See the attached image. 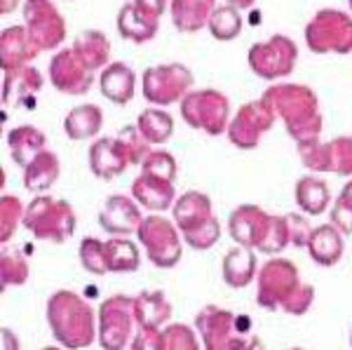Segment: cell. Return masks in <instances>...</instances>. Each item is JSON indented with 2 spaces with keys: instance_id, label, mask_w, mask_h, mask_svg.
<instances>
[{
  "instance_id": "cell-1",
  "label": "cell",
  "mask_w": 352,
  "mask_h": 350,
  "mask_svg": "<svg viewBox=\"0 0 352 350\" xmlns=\"http://www.w3.org/2000/svg\"><path fill=\"white\" fill-rule=\"evenodd\" d=\"M174 217L186 242L195 250H209L219 240V223L212 217V205L207 195L195 193V190L181 195L176 200Z\"/></svg>"
},
{
  "instance_id": "cell-2",
  "label": "cell",
  "mask_w": 352,
  "mask_h": 350,
  "mask_svg": "<svg viewBox=\"0 0 352 350\" xmlns=\"http://www.w3.org/2000/svg\"><path fill=\"white\" fill-rule=\"evenodd\" d=\"M305 43L315 54H350L352 17L340 10H320L305 26Z\"/></svg>"
},
{
  "instance_id": "cell-3",
  "label": "cell",
  "mask_w": 352,
  "mask_h": 350,
  "mask_svg": "<svg viewBox=\"0 0 352 350\" xmlns=\"http://www.w3.org/2000/svg\"><path fill=\"white\" fill-rule=\"evenodd\" d=\"M252 71L263 80H277L294 71L298 61V47L287 36H272L249 47L247 56Z\"/></svg>"
},
{
  "instance_id": "cell-4",
  "label": "cell",
  "mask_w": 352,
  "mask_h": 350,
  "mask_svg": "<svg viewBox=\"0 0 352 350\" xmlns=\"http://www.w3.org/2000/svg\"><path fill=\"white\" fill-rule=\"evenodd\" d=\"M141 83H144V97L151 104L169 106L188 94L192 85V73L184 64L151 66V69H146Z\"/></svg>"
},
{
  "instance_id": "cell-5",
  "label": "cell",
  "mask_w": 352,
  "mask_h": 350,
  "mask_svg": "<svg viewBox=\"0 0 352 350\" xmlns=\"http://www.w3.org/2000/svg\"><path fill=\"white\" fill-rule=\"evenodd\" d=\"M181 113L190 127L204 129L207 134H221L228 122V99L217 89L188 92L181 104Z\"/></svg>"
},
{
  "instance_id": "cell-6",
  "label": "cell",
  "mask_w": 352,
  "mask_h": 350,
  "mask_svg": "<svg viewBox=\"0 0 352 350\" xmlns=\"http://www.w3.org/2000/svg\"><path fill=\"white\" fill-rule=\"evenodd\" d=\"M26 31L38 50H54L66 36V21L50 0H28L24 5Z\"/></svg>"
},
{
  "instance_id": "cell-7",
  "label": "cell",
  "mask_w": 352,
  "mask_h": 350,
  "mask_svg": "<svg viewBox=\"0 0 352 350\" xmlns=\"http://www.w3.org/2000/svg\"><path fill=\"white\" fill-rule=\"evenodd\" d=\"M136 233H139V238L144 240L148 259L155 263V266L172 268L179 263V259H181L179 233H176V228L167 221V219H160V217L144 219Z\"/></svg>"
},
{
  "instance_id": "cell-8",
  "label": "cell",
  "mask_w": 352,
  "mask_h": 350,
  "mask_svg": "<svg viewBox=\"0 0 352 350\" xmlns=\"http://www.w3.org/2000/svg\"><path fill=\"white\" fill-rule=\"evenodd\" d=\"M47 219H50V226H47L45 238H50L54 242H64L68 235L73 233V228H76V217H73L71 207H68L64 200H52V197H38L26 210L24 226L36 230L38 226L45 223Z\"/></svg>"
},
{
  "instance_id": "cell-9",
  "label": "cell",
  "mask_w": 352,
  "mask_h": 350,
  "mask_svg": "<svg viewBox=\"0 0 352 350\" xmlns=\"http://www.w3.org/2000/svg\"><path fill=\"white\" fill-rule=\"evenodd\" d=\"M50 80L64 94H85L89 92L94 80V71L71 50H61L52 56L50 64Z\"/></svg>"
},
{
  "instance_id": "cell-10",
  "label": "cell",
  "mask_w": 352,
  "mask_h": 350,
  "mask_svg": "<svg viewBox=\"0 0 352 350\" xmlns=\"http://www.w3.org/2000/svg\"><path fill=\"white\" fill-rule=\"evenodd\" d=\"M272 120H275V113L263 99L244 104L230 125L232 144H237L240 149H256L258 134L265 132L272 125Z\"/></svg>"
},
{
  "instance_id": "cell-11",
  "label": "cell",
  "mask_w": 352,
  "mask_h": 350,
  "mask_svg": "<svg viewBox=\"0 0 352 350\" xmlns=\"http://www.w3.org/2000/svg\"><path fill=\"white\" fill-rule=\"evenodd\" d=\"M162 12L144 5L141 0H132V3L122 5L118 12V33L124 41L132 43H148L155 38L157 26H160Z\"/></svg>"
},
{
  "instance_id": "cell-12",
  "label": "cell",
  "mask_w": 352,
  "mask_h": 350,
  "mask_svg": "<svg viewBox=\"0 0 352 350\" xmlns=\"http://www.w3.org/2000/svg\"><path fill=\"white\" fill-rule=\"evenodd\" d=\"M132 308L134 301L124 296H116L101 306V346L124 348L127 336L132 331Z\"/></svg>"
},
{
  "instance_id": "cell-13",
  "label": "cell",
  "mask_w": 352,
  "mask_h": 350,
  "mask_svg": "<svg viewBox=\"0 0 352 350\" xmlns=\"http://www.w3.org/2000/svg\"><path fill=\"white\" fill-rule=\"evenodd\" d=\"M141 214L136 210V205L124 195H111L106 200L104 210L99 214V226L109 233L116 235H129L134 230H139L141 226Z\"/></svg>"
},
{
  "instance_id": "cell-14",
  "label": "cell",
  "mask_w": 352,
  "mask_h": 350,
  "mask_svg": "<svg viewBox=\"0 0 352 350\" xmlns=\"http://www.w3.org/2000/svg\"><path fill=\"white\" fill-rule=\"evenodd\" d=\"M0 50H3V69L14 71L28 64V59L41 54L38 45L28 36L26 26H10L0 36Z\"/></svg>"
},
{
  "instance_id": "cell-15",
  "label": "cell",
  "mask_w": 352,
  "mask_h": 350,
  "mask_svg": "<svg viewBox=\"0 0 352 350\" xmlns=\"http://www.w3.org/2000/svg\"><path fill=\"white\" fill-rule=\"evenodd\" d=\"M127 151L120 139H99L89 151L92 172L99 179H113L127 167Z\"/></svg>"
},
{
  "instance_id": "cell-16",
  "label": "cell",
  "mask_w": 352,
  "mask_h": 350,
  "mask_svg": "<svg viewBox=\"0 0 352 350\" xmlns=\"http://www.w3.org/2000/svg\"><path fill=\"white\" fill-rule=\"evenodd\" d=\"M99 87L101 94L113 104H129L134 99V89H136V76L122 61L109 64L104 69L99 78Z\"/></svg>"
},
{
  "instance_id": "cell-17",
  "label": "cell",
  "mask_w": 352,
  "mask_h": 350,
  "mask_svg": "<svg viewBox=\"0 0 352 350\" xmlns=\"http://www.w3.org/2000/svg\"><path fill=\"white\" fill-rule=\"evenodd\" d=\"M132 193L136 200L144 207H148L153 212H162L167 210L174 202V188L172 182L164 177H157L153 172H144L132 186Z\"/></svg>"
},
{
  "instance_id": "cell-18",
  "label": "cell",
  "mask_w": 352,
  "mask_h": 350,
  "mask_svg": "<svg viewBox=\"0 0 352 350\" xmlns=\"http://www.w3.org/2000/svg\"><path fill=\"white\" fill-rule=\"evenodd\" d=\"M217 0H172V21L179 31L195 33L207 26Z\"/></svg>"
},
{
  "instance_id": "cell-19",
  "label": "cell",
  "mask_w": 352,
  "mask_h": 350,
  "mask_svg": "<svg viewBox=\"0 0 352 350\" xmlns=\"http://www.w3.org/2000/svg\"><path fill=\"white\" fill-rule=\"evenodd\" d=\"M254 270H256V259H254L252 250L247 245L232 247V250L226 254L223 261V280L228 287H247L249 282L254 280Z\"/></svg>"
},
{
  "instance_id": "cell-20",
  "label": "cell",
  "mask_w": 352,
  "mask_h": 350,
  "mask_svg": "<svg viewBox=\"0 0 352 350\" xmlns=\"http://www.w3.org/2000/svg\"><path fill=\"white\" fill-rule=\"evenodd\" d=\"M308 250L320 266H333L338 263V259L343 256V242L336 228L331 226H320L310 233L308 238Z\"/></svg>"
},
{
  "instance_id": "cell-21",
  "label": "cell",
  "mask_w": 352,
  "mask_h": 350,
  "mask_svg": "<svg viewBox=\"0 0 352 350\" xmlns=\"http://www.w3.org/2000/svg\"><path fill=\"white\" fill-rule=\"evenodd\" d=\"M43 87V78L41 73L31 66H21V69L14 71H5V92H3V101H26V97L36 94L38 89Z\"/></svg>"
},
{
  "instance_id": "cell-22",
  "label": "cell",
  "mask_w": 352,
  "mask_h": 350,
  "mask_svg": "<svg viewBox=\"0 0 352 350\" xmlns=\"http://www.w3.org/2000/svg\"><path fill=\"white\" fill-rule=\"evenodd\" d=\"M73 52L80 56L89 69L96 71L109 61L111 43L101 31H82V36H78L76 43H73Z\"/></svg>"
},
{
  "instance_id": "cell-23",
  "label": "cell",
  "mask_w": 352,
  "mask_h": 350,
  "mask_svg": "<svg viewBox=\"0 0 352 350\" xmlns=\"http://www.w3.org/2000/svg\"><path fill=\"white\" fill-rule=\"evenodd\" d=\"M134 308H136V320H139V325L144 329H157L172 315V308L164 301L162 292H146V294H141V298L134 301Z\"/></svg>"
},
{
  "instance_id": "cell-24",
  "label": "cell",
  "mask_w": 352,
  "mask_h": 350,
  "mask_svg": "<svg viewBox=\"0 0 352 350\" xmlns=\"http://www.w3.org/2000/svg\"><path fill=\"white\" fill-rule=\"evenodd\" d=\"M104 116H101L99 106L87 104V106H76L64 120V129L71 139H87L94 137L99 132Z\"/></svg>"
},
{
  "instance_id": "cell-25",
  "label": "cell",
  "mask_w": 352,
  "mask_h": 350,
  "mask_svg": "<svg viewBox=\"0 0 352 350\" xmlns=\"http://www.w3.org/2000/svg\"><path fill=\"white\" fill-rule=\"evenodd\" d=\"M59 177V160L54 153H38L36 160H31L26 165L24 174V186L33 193H41V190L50 188L54 179Z\"/></svg>"
},
{
  "instance_id": "cell-26",
  "label": "cell",
  "mask_w": 352,
  "mask_h": 350,
  "mask_svg": "<svg viewBox=\"0 0 352 350\" xmlns=\"http://www.w3.org/2000/svg\"><path fill=\"white\" fill-rule=\"evenodd\" d=\"M207 26L217 41L221 43L235 41L242 33V14H240V10L232 8V5H217L212 17H209Z\"/></svg>"
},
{
  "instance_id": "cell-27",
  "label": "cell",
  "mask_w": 352,
  "mask_h": 350,
  "mask_svg": "<svg viewBox=\"0 0 352 350\" xmlns=\"http://www.w3.org/2000/svg\"><path fill=\"white\" fill-rule=\"evenodd\" d=\"M296 200L300 210L317 217V214L327 212L329 207V188L324 182L312 177H303L296 186Z\"/></svg>"
},
{
  "instance_id": "cell-28",
  "label": "cell",
  "mask_w": 352,
  "mask_h": 350,
  "mask_svg": "<svg viewBox=\"0 0 352 350\" xmlns=\"http://www.w3.org/2000/svg\"><path fill=\"white\" fill-rule=\"evenodd\" d=\"M172 127L174 120L167 111L151 109L139 116V129L148 144H164V141L172 137Z\"/></svg>"
},
{
  "instance_id": "cell-29",
  "label": "cell",
  "mask_w": 352,
  "mask_h": 350,
  "mask_svg": "<svg viewBox=\"0 0 352 350\" xmlns=\"http://www.w3.org/2000/svg\"><path fill=\"white\" fill-rule=\"evenodd\" d=\"M106 270H136L139 268V252L129 240L104 242Z\"/></svg>"
},
{
  "instance_id": "cell-30",
  "label": "cell",
  "mask_w": 352,
  "mask_h": 350,
  "mask_svg": "<svg viewBox=\"0 0 352 350\" xmlns=\"http://www.w3.org/2000/svg\"><path fill=\"white\" fill-rule=\"evenodd\" d=\"M8 144H10V149H12V157L19 155L21 149H26L28 153H31V160H36L33 155L41 153V149L45 146V137L36 127L28 125V127H19V129H14V132H10Z\"/></svg>"
},
{
  "instance_id": "cell-31",
  "label": "cell",
  "mask_w": 352,
  "mask_h": 350,
  "mask_svg": "<svg viewBox=\"0 0 352 350\" xmlns=\"http://www.w3.org/2000/svg\"><path fill=\"white\" fill-rule=\"evenodd\" d=\"M80 259L82 266L89 270V273H106V261H104V242H99L96 238H87L80 245Z\"/></svg>"
},
{
  "instance_id": "cell-32",
  "label": "cell",
  "mask_w": 352,
  "mask_h": 350,
  "mask_svg": "<svg viewBox=\"0 0 352 350\" xmlns=\"http://www.w3.org/2000/svg\"><path fill=\"white\" fill-rule=\"evenodd\" d=\"M333 221L343 233H352V184L345 186L340 200L333 207Z\"/></svg>"
},
{
  "instance_id": "cell-33",
  "label": "cell",
  "mask_w": 352,
  "mask_h": 350,
  "mask_svg": "<svg viewBox=\"0 0 352 350\" xmlns=\"http://www.w3.org/2000/svg\"><path fill=\"white\" fill-rule=\"evenodd\" d=\"M226 3L232 5V8H237V10H249L256 0H226Z\"/></svg>"
},
{
  "instance_id": "cell-34",
  "label": "cell",
  "mask_w": 352,
  "mask_h": 350,
  "mask_svg": "<svg viewBox=\"0 0 352 350\" xmlns=\"http://www.w3.org/2000/svg\"><path fill=\"white\" fill-rule=\"evenodd\" d=\"M16 3H19V0H0V12L3 14L12 12V10L16 8Z\"/></svg>"
},
{
  "instance_id": "cell-35",
  "label": "cell",
  "mask_w": 352,
  "mask_h": 350,
  "mask_svg": "<svg viewBox=\"0 0 352 350\" xmlns=\"http://www.w3.org/2000/svg\"><path fill=\"white\" fill-rule=\"evenodd\" d=\"M350 10H352V0H350Z\"/></svg>"
}]
</instances>
